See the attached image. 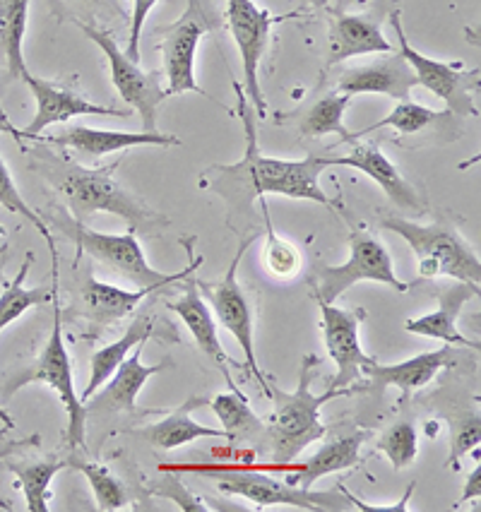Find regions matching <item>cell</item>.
<instances>
[{
	"mask_svg": "<svg viewBox=\"0 0 481 512\" xmlns=\"http://www.w3.org/2000/svg\"><path fill=\"white\" fill-rule=\"evenodd\" d=\"M371 433L364 428H342L340 433L328 438L316 455L308 457L306 462H287V464H248V467L260 469V472H284V481L292 486L311 488L323 476L344 472V469L359 464L361 445L366 443Z\"/></svg>",
	"mask_w": 481,
	"mask_h": 512,
	"instance_id": "obj_15",
	"label": "cell"
},
{
	"mask_svg": "<svg viewBox=\"0 0 481 512\" xmlns=\"http://www.w3.org/2000/svg\"><path fill=\"white\" fill-rule=\"evenodd\" d=\"M479 284L469 282H455L450 287L438 289V308L436 311L421 315V318H412L405 323V330L409 335L438 339V342L450 344V347H465V349H479L477 339H469L457 330V318H460L462 308L467 301L477 299Z\"/></svg>",
	"mask_w": 481,
	"mask_h": 512,
	"instance_id": "obj_22",
	"label": "cell"
},
{
	"mask_svg": "<svg viewBox=\"0 0 481 512\" xmlns=\"http://www.w3.org/2000/svg\"><path fill=\"white\" fill-rule=\"evenodd\" d=\"M0 123H8V113H5L3 106H0Z\"/></svg>",
	"mask_w": 481,
	"mask_h": 512,
	"instance_id": "obj_47",
	"label": "cell"
},
{
	"mask_svg": "<svg viewBox=\"0 0 481 512\" xmlns=\"http://www.w3.org/2000/svg\"><path fill=\"white\" fill-rule=\"evenodd\" d=\"M53 327L49 342H46L44 351H41L39 361L34 363L32 371L13 380L5 395H15L17 390L25 388L29 383H44L46 388H51L61 397L65 414H68V445L73 450H80L85 445V424H87V412L85 404H82L80 395H77L75 383H73V361H70L68 347H65L63 339V308L61 301H58V289L53 294Z\"/></svg>",
	"mask_w": 481,
	"mask_h": 512,
	"instance_id": "obj_9",
	"label": "cell"
},
{
	"mask_svg": "<svg viewBox=\"0 0 481 512\" xmlns=\"http://www.w3.org/2000/svg\"><path fill=\"white\" fill-rule=\"evenodd\" d=\"M236 92V116L246 133V154L241 162L217 166V174L222 183L229 188L239 190L248 188V205L253 200L265 198V195H282L292 200H308L335 210L323 186H320V174L330 169V157H318L308 154L306 159H277L265 157L258 145V116H255L251 101L243 92L239 82H234Z\"/></svg>",
	"mask_w": 481,
	"mask_h": 512,
	"instance_id": "obj_1",
	"label": "cell"
},
{
	"mask_svg": "<svg viewBox=\"0 0 481 512\" xmlns=\"http://www.w3.org/2000/svg\"><path fill=\"white\" fill-rule=\"evenodd\" d=\"M395 51L385 39L380 20L368 15H335L330 25V65H337L354 56Z\"/></svg>",
	"mask_w": 481,
	"mask_h": 512,
	"instance_id": "obj_25",
	"label": "cell"
},
{
	"mask_svg": "<svg viewBox=\"0 0 481 512\" xmlns=\"http://www.w3.org/2000/svg\"><path fill=\"white\" fill-rule=\"evenodd\" d=\"M0 205H3L5 210H10V212H15V214H20V217H25L27 222L32 224L34 229L39 231L41 238H44V241L49 243L51 255H58V253H56V243H53V234H51V229H49V226H46L44 219H41L39 214L34 212L32 207L27 205V200L22 198V193H20V190H17L15 181H13V174H10L8 164L3 162V157H0Z\"/></svg>",
	"mask_w": 481,
	"mask_h": 512,
	"instance_id": "obj_37",
	"label": "cell"
},
{
	"mask_svg": "<svg viewBox=\"0 0 481 512\" xmlns=\"http://www.w3.org/2000/svg\"><path fill=\"white\" fill-rule=\"evenodd\" d=\"M193 469V472L215 474L219 491L229 496H241L251 500L255 508H272V505H287V508L306 512H349L354 510L349 498L344 496L342 486L335 491H311V488L292 486L287 481H277L260 469H251L248 464H210V467H174Z\"/></svg>",
	"mask_w": 481,
	"mask_h": 512,
	"instance_id": "obj_4",
	"label": "cell"
},
{
	"mask_svg": "<svg viewBox=\"0 0 481 512\" xmlns=\"http://www.w3.org/2000/svg\"><path fill=\"white\" fill-rule=\"evenodd\" d=\"M481 443V419L479 412H467L453 426V436H450V457L448 464L453 469H460V460L477 450Z\"/></svg>",
	"mask_w": 481,
	"mask_h": 512,
	"instance_id": "obj_38",
	"label": "cell"
},
{
	"mask_svg": "<svg viewBox=\"0 0 481 512\" xmlns=\"http://www.w3.org/2000/svg\"><path fill=\"white\" fill-rule=\"evenodd\" d=\"M142 347L138 344L128 354V359L116 368L114 375L85 400L87 414H133L138 412V395L145 388L152 375L162 373L164 368H171V359L159 363H142Z\"/></svg>",
	"mask_w": 481,
	"mask_h": 512,
	"instance_id": "obj_18",
	"label": "cell"
},
{
	"mask_svg": "<svg viewBox=\"0 0 481 512\" xmlns=\"http://www.w3.org/2000/svg\"><path fill=\"white\" fill-rule=\"evenodd\" d=\"M359 282H376L407 294L409 284L395 275L393 258L376 236L354 229L349 234V258L342 265H320L313 275V294L318 303H335Z\"/></svg>",
	"mask_w": 481,
	"mask_h": 512,
	"instance_id": "obj_8",
	"label": "cell"
},
{
	"mask_svg": "<svg viewBox=\"0 0 481 512\" xmlns=\"http://www.w3.org/2000/svg\"><path fill=\"white\" fill-rule=\"evenodd\" d=\"M320 359L316 354H306L299 368V388L294 392L279 390L270 383V400L275 402V412L265 424V443L272 448V462L287 464L308 445L325 438L328 426L320 419V409L337 397H349L354 392H364V385L354 388H332L323 395H313L311 383L318 375Z\"/></svg>",
	"mask_w": 481,
	"mask_h": 512,
	"instance_id": "obj_3",
	"label": "cell"
},
{
	"mask_svg": "<svg viewBox=\"0 0 481 512\" xmlns=\"http://www.w3.org/2000/svg\"><path fill=\"white\" fill-rule=\"evenodd\" d=\"M352 104V94L332 92L311 104L304 116H301L299 130L304 138H325V135H340L342 142H354V135L344 125V111Z\"/></svg>",
	"mask_w": 481,
	"mask_h": 512,
	"instance_id": "obj_32",
	"label": "cell"
},
{
	"mask_svg": "<svg viewBox=\"0 0 481 512\" xmlns=\"http://www.w3.org/2000/svg\"><path fill=\"white\" fill-rule=\"evenodd\" d=\"M37 154L39 171L61 193L73 222L87 224V219L97 212H109L126 219L130 231L145 236L162 234L169 224L164 214L154 212L138 195H133L116 181L114 171L118 164L109 169H89V166L77 164L68 157H58L53 152Z\"/></svg>",
	"mask_w": 481,
	"mask_h": 512,
	"instance_id": "obj_2",
	"label": "cell"
},
{
	"mask_svg": "<svg viewBox=\"0 0 481 512\" xmlns=\"http://www.w3.org/2000/svg\"><path fill=\"white\" fill-rule=\"evenodd\" d=\"M154 330H157L154 318H150V315H140V318L128 327L126 335L94 351L92 359H89V383L85 392L80 395L82 404H85V400H89V397H92L94 392L102 388L106 380L114 375L116 368L128 359L130 351L138 347V344H145L147 339L154 335Z\"/></svg>",
	"mask_w": 481,
	"mask_h": 512,
	"instance_id": "obj_27",
	"label": "cell"
},
{
	"mask_svg": "<svg viewBox=\"0 0 481 512\" xmlns=\"http://www.w3.org/2000/svg\"><path fill=\"white\" fill-rule=\"evenodd\" d=\"M53 258V272H51V287H25V277L29 267L34 263V253H29L22 263L20 272L13 282H8L0 291V332L8 325H13L15 320H20L29 308L46 306V303L53 301V294L58 289V255H51Z\"/></svg>",
	"mask_w": 481,
	"mask_h": 512,
	"instance_id": "obj_28",
	"label": "cell"
},
{
	"mask_svg": "<svg viewBox=\"0 0 481 512\" xmlns=\"http://www.w3.org/2000/svg\"><path fill=\"white\" fill-rule=\"evenodd\" d=\"M352 152L347 157H330V166H349L359 174L371 178L376 186L388 195V200L395 207L407 212H421L424 202H421L417 188L400 174V169L390 162L388 154L380 150L373 142H352Z\"/></svg>",
	"mask_w": 481,
	"mask_h": 512,
	"instance_id": "obj_19",
	"label": "cell"
},
{
	"mask_svg": "<svg viewBox=\"0 0 481 512\" xmlns=\"http://www.w3.org/2000/svg\"><path fill=\"white\" fill-rule=\"evenodd\" d=\"M22 82L29 87V92L37 99V116L34 121L22 130H13L17 140H37L41 130H46L49 125L56 123H68L70 118L77 116H106V118H128V111L114 109V106H99L87 101L80 94L70 92V89L53 85L49 80H41L27 73L22 77Z\"/></svg>",
	"mask_w": 481,
	"mask_h": 512,
	"instance_id": "obj_16",
	"label": "cell"
},
{
	"mask_svg": "<svg viewBox=\"0 0 481 512\" xmlns=\"http://www.w3.org/2000/svg\"><path fill=\"white\" fill-rule=\"evenodd\" d=\"M169 308L178 315V318H181V323L188 327V332L193 335L198 349L203 351L215 366H219V371H222L224 378H227L229 388L239 390V385H236L234 378H231L229 368H243V366H239V363L231 359L227 351H224L222 342H219V325L215 315L210 311V306H207V301L203 299V294H200L193 275L188 277L186 291H183L176 301H171Z\"/></svg>",
	"mask_w": 481,
	"mask_h": 512,
	"instance_id": "obj_21",
	"label": "cell"
},
{
	"mask_svg": "<svg viewBox=\"0 0 481 512\" xmlns=\"http://www.w3.org/2000/svg\"><path fill=\"white\" fill-rule=\"evenodd\" d=\"M205 404H207L205 397H190V400L183 402L181 407H176L174 412H169L164 419H159L157 424L135 428V431H130V436L145 440V443H150L152 448H159V450L183 448V445L195 443V440L200 438L227 440V433H224L222 428H210L205 424H198V421H193L195 409L205 407Z\"/></svg>",
	"mask_w": 481,
	"mask_h": 512,
	"instance_id": "obj_24",
	"label": "cell"
},
{
	"mask_svg": "<svg viewBox=\"0 0 481 512\" xmlns=\"http://www.w3.org/2000/svg\"><path fill=\"white\" fill-rule=\"evenodd\" d=\"M154 496L159 498H166V500H174L181 510H188V512H205L207 505L200 500L198 496H193V493L188 491L186 486L181 484V481L174 479V476H164L162 481H159V486L152 488Z\"/></svg>",
	"mask_w": 481,
	"mask_h": 512,
	"instance_id": "obj_39",
	"label": "cell"
},
{
	"mask_svg": "<svg viewBox=\"0 0 481 512\" xmlns=\"http://www.w3.org/2000/svg\"><path fill=\"white\" fill-rule=\"evenodd\" d=\"M390 25H393L397 34L400 53L405 56L409 68L414 70L417 85L429 89L433 97L445 101L448 113H455V116L460 118L479 116V109L472 104V94L479 89V68L462 70L460 63L433 61V58L412 49L405 29H402L400 10H395V13L390 15Z\"/></svg>",
	"mask_w": 481,
	"mask_h": 512,
	"instance_id": "obj_11",
	"label": "cell"
},
{
	"mask_svg": "<svg viewBox=\"0 0 481 512\" xmlns=\"http://www.w3.org/2000/svg\"><path fill=\"white\" fill-rule=\"evenodd\" d=\"M417 87V77L409 68L402 53L390 51L380 61L356 65L344 70L337 80V92L344 94H383L393 101H407L412 89Z\"/></svg>",
	"mask_w": 481,
	"mask_h": 512,
	"instance_id": "obj_20",
	"label": "cell"
},
{
	"mask_svg": "<svg viewBox=\"0 0 481 512\" xmlns=\"http://www.w3.org/2000/svg\"><path fill=\"white\" fill-rule=\"evenodd\" d=\"M210 32V17H207L200 0H188V8L174 25L164 27V41L159 46L164 58L166 92L169 97L183 92L203 94L205 89L195 80V53H198L200 41Z\"/></svg>",
	"mask_w": 481,
	"mask_h": 512,
	"instance_id": "obj_13",
	"label": "cell"
},
{
	"mask_svg": "<svg viewBox=\"0 0 481 512\" xmlns=\"http://www.w3.org/2000/svg\"><path fill=\"white\" fill-rule=\"evenodd\" d=\"M68 469H77L87 476L89 486L94 491V500H97V510L102 512H116L123 510L128 505V491L121 481L116 479L104 464L80 460V457L70 455L68 457Z\"/></svg>",
	"mask_w": 481,
	"mask_h": 512,
	"instance_id": "obj_34",
	"label": "cell"
},
{
	"mask_svg": "<svg viewBox=\"0 0 481 512\" xmlns=\"http://www.w3.org/2000/svg\"><path fill=\"white\" fill-rule=\"evenodd\" d=\"M80 29L87 34V39H92L104 51L106 61H109L111 82H114L118 97L126 101L130 109L140 113L142 130L145 133H157V109L169 97V92L162 85V75L145 73L138 61L128 58V53L116 44V39L106 29L82 25V22Z\"/></svg>",
	"mask_w": 481,
	"mask_h": 512,
	"instance_id": "obj_10",
	"label": "cell"
},
{
	"mask_svg": "<svg viewBox=\"0 0 481 512\" xmlns=\"http://www.w3.org/2000/svg\"><path fill=\"white\" fill-rule=\"evenodd\" d=\"M320 306V330L330 359L335 361V378H330L332 388H354L356 383H364L366 366H371L373 356H368L361 347V323L366 311L356 308L335 306V303H318Z\"/></svg>",
	"mask_w": 481,
	"mask_h": 512,
	"instance_id": "obj_14",
	"label": "cell"
},
{
	"mask_svg": "<svg viewBox=\"0 0 481 512\" xmlns=\"http://www.w3.org/2000/svg\"><path fill=\"white\" fill-rule=\"evenodd\" d=\"M29 20V0H0V65L13 80H22L29 70L22 56Z\"/></svg>",
	"mask_w": 481,
	"mask_h": 512,
	"instance_id": "obj_29",
	"label": "cell"
},
{
	"mask_svg": "<svg viewBox=\"0 0 481 512\" xmlns=\"http://www.w3.org/2000/svg\"><path fill=\"white\" fill-rule=\"evenodd\" d=\"M260 200V210H263L265 219V265L267 272L277 279H292L301 272V265H304V258H301V250L294 246L292 241H287L284 236H279L272 226L270 210H267L265 198Z\"/></svg>",
	"mask_w": 481,
	"mask_h": 512,
	"instance_id": "obj_33",
	"label": "cell"
},
{
	"mask_svg": "<svg viewBox=\"0 0 481 512\" xmlns=\"http://www.w3.org/2000/svg\"><path fill=\"white\" fill-rule=\"evenodd\" d=\"M46 142L51 145L68 147L77 154H85V157H104V154L114 152H126L130 147H142V145H157V147H178L181 140L176 135L166 133H123V130H102V128H87V125H73V128H65L63 133L53 135Z\"/></svg>",
	"mask_w": 481,
	"mask_h": 512,
	"instance_id": "obj_23",
	"label": "cell"
},
{
	"mask_svg": "<svg viewBox=\"0 0 481 512\" xmlns=\"http://www.w3.org/2000/svg\"><path fill=\"white\" fill-rule=\"evenodd\" d=\"M306 3H311L313 8H325V5H328V0H306Z\"/></svg>",
	"mask_w": 481,
	"mask_h": 512,
	"instance_id": "obj_46",
	"label": "cell"
},
{
	"mask_svg": "<svg viewBox=\"0 0 481 512\" xmlns=\"http://www.w3.org/2000/svg\"><path fill=\"white\" fill-rule=\"evenodd\" d=\"M255 241H258V234L248 236L246 241L241 243L239 250L234 253V258H231L227 275L222 279H217V282H200V279H195V284H198L203 299L210 303V311L215 315L217 325H222L224 330L239 342L243 359H246V368L251 371L253 378L258 380L263 395L270 397V383H267V375L263 373V368L258 366V356H255L253 306L251 301H248L246 289H243L239 282V265L243 260V253H246Z\"/></svg>",
	"mask_w": 481,
	"mask_h": 512,
	"instance_id": "obj_7",
	"label": "cell"
},
{
	"mask_svg": "<svg viewBox=\"0 0 481 512\" xmlns=\"http://www.w3.org/2000/svg\"><path fill=\"white\" fill-rule=\"evenodd\" d=\"M445 116H448V111H445V113L443 111H433V109H429V106H421L412 99L397 101L395 109L390 111L388 116L383 118V121L368 125L366 130H361V133L354 135V140H359L361 135L373 133V130H383V128H393L400 135H417V133H424L429 125L438 123Z\"/></svg>",
	"mask_w": 481,
	"mask_h": 512,
	"instance_id": "obj_35",
	"label": "cell"
},
{
	"mask_svg": "<svg viewBox=\"0 0 481 512\" xmlns=\"http://www.w3.org/2000/svg\"><path fill=\"white\" fill-rule=\"evenodd\" d=\"M150 294H154L152 289L130 291L87 277L85 287H82V313H85L89 323L104 330V327L121 323L130 313L138 311L140 303Z\"/></svg>",
	"mask_w": 481,
	"mask_h": 512,
	"instance_id": "obj_26",
	"label": "cell"
},
{
	"mask_svg": "<svg viewBox=\"0 0 481 512\" xmlns=\"http://www.w3.org/2000/svg\"><path fill=\"white\" fill-rule=\"evenodd\" d=\"M82 3H89V5H97V8H109L118 13V3L116 0H82Z\"/></svg>",
	"mask_w": 481,
	"mask_h": 512,
	"instance_id": "obj_44",
	"label": "cell"
},
{
	"mask_svg": "<svg viewBox=\"0 0 481 512\" xmlns=\"http://www.w3.org/2000/svg\"><path fill=\"white\" fill-rule=\"evenodd\" d=\"M376 448L388 457L390 464H393L397 472H400V469H407L419 455L417 428L407 424V421L390 426L388 431L378 438Z\"/></svg>",
	"mask_w": 481,
	"mask_h": 512,
	"instance_id": "obj_36",
	"label": "cell"
},
{
	"mask_svg": "<svg viewBox=\"0 0 481 512\" xmlns=\"http://www.w3.org/2000/svg\"><path fill=\"white\" fill-rule=\"evenodd\" d=\"M450 366H455V347H450V344L424 351V354L412 356V359L402 363H393V366H383V363L373 361L364 371V392H371L373 397L380 400L385 390L397 388L402 392V400H407Z\"/></svg>",
	"mask_w": 481,
	"mask_h": 512,
	"instance_id": "obj_17",
	"label": "cell"
},
{
	"mask_svg": "<svg viewBox=\"0 0 481 512\" xmlns=\"http://www.w3.org/2000/svg\"><path fill=\"white\" fill-rule=\"evenodd\" d=\"M68 234L73 236V241L80 248V253H87L89 258H94L97 263L109 267L111 272H116L118 277L133 282L138 289H166L171 284L181 282V279H188L195 275L198 267H203V258L195 255L193 238H188L183 246L188 250L190 263L183 267V270L174 272V275H166V272L154 270V267L147 263L145 250H142L138 234L135 231H126V234H102V231H92L87 224H70Z\"/></svg>",
	"mask_w": 481,
	"mask_h": 512,
	"instance_id": "obj_5",
	"label": "cell"
},
{
	"mask_svg": "<svg viewBox=\"0 0 481 512\" xmlns=\"http://www.w3.org/2000/svg\"><path fill=\"white\" fill-rule=\"evenodd\" d=\"M159 0H133V13H130V39H128V58L133 61H140V39H142V29H145V20L147 15L152 13L154 5Z\"/></svg>",
	"mask_w": 481,
	"mask_h": 512,
	"instance_id": "obj_40",
	"label": "cell"
},
{
	"mask_svg": "<svg viewBox=\"0 0 481 512\" xmlns=\"http://www.w3.org/2000/svg\"><path fill=\"white\" fill-rule=\"evenodd\" d=\"M227 25L231 37H234L236 49H239L241 68H243V92L251 101L258 121H263L267 113V104L263 97V87H260V61H263L267 51V41H270V29L277 20L267 10L258 8L253 0H227Z\"/></svg>",
	"mask_w": 481,
	"mask_h": 512,
	"instance_id": "obj_12",
	"label": "cell"
},
{
	"mask_svg": "<svg viewBox=\"0 0 481 512\" xmlns=\"http://www.w3.org/2000/svg\"><path fill=\"white\" fill-rule=\"evenodd\" d=\"M8 472L17 476V486L22 488L27 498L29 512H49L51 500V484L58 472L68 469V457H46V460H22V462H8L3 464Z\"/></svg>",
	"mask_w": 481,
	"mask_h": 512,
	"instance_id": "obj_31",
	"label": "cell"
},
{
	"mask_svg": "<svg viewBox=\"0 0 481 512\" xmlns=\"http://www.w3.org/2000/svg\"><path fill=\"white\" fill-rule=\"evenodd\" d=\"M472 498H481V467L479 464L472 469V474L467 476L465 488H462V496H460V505L469 503Z\"/></svg>",
	"mask_w": 481,
	"mask_h": 512,
	"instance_id": "obj_42",
	"label": "cell"
},
{
	"mask_svg": "<svg viewBox=\"0 0 481 512\" xmlns=\"http://www.w3.org/2000/svg\"><path fill=\"white\" fill-rule=\"evenodd\" d=\"M207 404L222 424V431L227 433V443L241 445L251 443V440H265V421L255 416L251 402L241 390L224 392V395L212 397Z\"/></svg>",
	"mask_w": 481,
	"mask_h": 512,
	"instance_id": "obj_30",
	"label": "cell"
},
{
	"mask_svg": "<svg viewBox=\"0 0 481 512\" xmlns=\"http://www.w3.org/2000/svg\"><path fill=\"white\" fill-rule=\"evenodd\" d=\"M37 443H39V436H32L29 440H17V443H8L3 450H0V460H5V457H8L10 452L25 448V445H37Z\"/></svg>",
	"mask_w": 481,
	"mask_h": 512,
	"instance_id": "obj_43",
	"label": "cell"
},
{
	"mask_svg": "<svg viewBox=\"0 0 481 512\" xmlns=\"http://www.w3.org/2000/svg\"><path fill=\"white\" fill-rule=\"evenodd\" d=\"M414 486H417V484H409V486H407L405 496H402V500H400V503H397V505H366L364 500L356 498L354 493H349L347 488H344V486H342V491H344V496L349 498V503H352V508H356V510H364V512H402V510H409V503H407V500L412 498Z\"/></svg>",
	"mask_w": 481,
	"mask_h": 512,
	"instance_id": "obj_41",
	"label": "cell"
},
{
	"mask_svg": "<svg viewBox=\"0 0 481 512\" xmlns=\"http://www.w3.org/2000/svg\"><path fill=\"white\" fill-rule=\"evenodd\" d=\"M0 419H3L5 428H13V416H10L8 412H3V409H0Z\"/></svg>",
	"mask_w": 481,
	"mask_h": 512,
	"instance_id": "obj_45",
	"label": "cell"
},
{
	"mask_svg": "<svg viewBox=\"0 0 481 512\" xmlns=\"http://www.w3.org/2000/svg\"><path fill=\"white\" fill-rule=\"evenodd\" d=\"M385 231L405 238L417 258L421 279L450 277L455 282H481V263L474 248L448 224H417L412 219L388 217L380 222Z\"/></svg>",
	"mask_w": 481,
	"mask_h": 512,
	"instance_id": "obj_6",
	"label": "cell"
}]
</instances>
